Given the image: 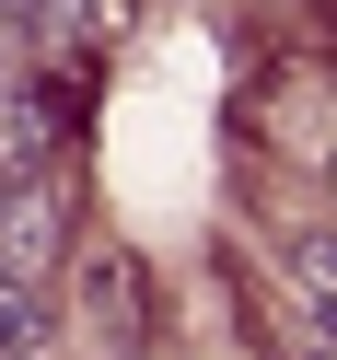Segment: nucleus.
<instances>
[{
  "label": "nucleus",
  "mask_w": 337,
  "mask_h": 360,
  "mask_svg": "<svg viewBox=\"0 0 337 360\" xmlns=\"http://www.w3.org/2000/svg\"><path fill=\"white\" fill-rule=\"evenodd\" d=\"M291 290H303V302H314V314L337 326V233H314L303 256H291Z\"/></svg>",
  "instance_id": "f257e3e1"
}]
</instances>
